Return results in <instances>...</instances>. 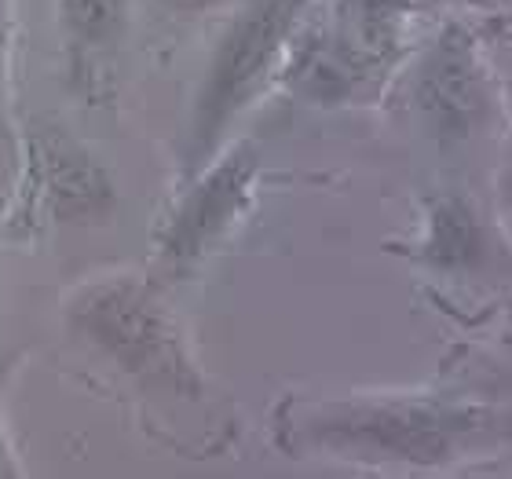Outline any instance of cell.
<instances>
[{
	"label": "cell",
	"instance_id": "cell-1",
	"mask_svg": "<svg viewBox=\"0 0 512 479\" xmlns=\"http://www.w3.org/2000/svg\"><path fill=\"white\" fill-rule=\"evenodd\" d=\"M70 319L99 352L139 381L161 384L183 399L202 395L183 337L154 286L136 278H107L88 286L70 308Z\"/></svg>",
	"mask_w": 512,
	"mask_h": 479
},
{
	"label": "cell",
	"instance_id": "cell-2",
	"mask_svg": "<svg viewBox=\"0 0 512 479\" xmlns=\"http://www.w3.org/2000/svg\"><path fill=\"white\" fill-rule=\"evenodd\" d=\"M300 4L304 0H249L235 15L209 63L202 92L194 99L191 128L183 143V165L191 176L220 150V139L231 121L246 110V103L267 81L300 15Z\"/></svg>",
	"mask_w": 512,
	"mask_h": 479
},
{
	"label": "cell",
	"instance_id": "cell-3",
	"mask_svg": "<svg viewBox=\"0 0 512 479\" xmlns=\"http://www.w3.org/2000/svg\"><path fill=\"white\" fill-rule=\"evenodd\" d=\"M465 414L439 410L425 403H384V406H330L311 421L308 436L322 447L363 454L374 461H406V465H447L458 443L472 436Z\"/></svg>",
	"mask_w": 512,
	"mask_h": 479
},
{
	"label": "cell",
	"instance_id": "cell-4",
	"mask_svg": "<svg viewBox=\"0 0 512 479\" xmlns=\"http://www.w3.org/2000/svg\"><path fill=\"white\" fill-rule=\"evenodd\" d=\"M26 213L59 224H96L114 209L107 169L52 118H33L19 143Z\"/></svg>",
	"mask_w": 512,
	"mask_h": 479
},
{
	"label": "cell",
	"instance_id": "cell-5",
	"mask_svg": "<svg viewBox=\"0 0 512 479\" xmlns=\"http://www.w3.org/2000/svg\"><path fill=\"white\" fill-rule=\"evenodd\" d=\"M198 176V172H194ZM256 183V150L238 143L227 150V158L216 165H202V176L194 180L191 194L180 202L176 216L161 238V267L169 275H183L213 249L249 209Z\"/></svg>",
	"mask_w": 512,
	"mask_h": 479
},
{
	"label": "cell",
	"instance_id": "cell-6",
	"mask_svg": "<svg viewBox=\"0 0 512 479\" xmlns=\"http://www.w3.org/2000/svg\"><path fill=\"white\" fill-rule=\"evenodd\" d=\"M128 15L132 0H59V26L77 81L92 77L110 63V55H118Z\"/></svg>",
	"mask_w": 512,
	"mask_h": 479
},
{
	"label": "cell",
	"instance_id": "cell-7",
	"mask_svg": "<svg viewBox=\"0 0 512 479\" xmlns=\"http://www.w3.org/2000/svg\"><path fill=\"white\" fill-rule=\"evenodd\" d=\"M428 92H432L439 118L465 128V118L480 103V77H476L465 37L454 33V37L439 44V55L436 63H432V74H428Z\"/></svg>",
	"mask_w": 512,
	"mask_h": 479
},
{
	"label": "cell",
	"instance_id": "cell-8",
	"mask_svg": "<svg viewBox=\"0 0 512 479\" xmlns=\"http://www.w3.org/2000/svg\"><path fill=\"white\" fill-rule=\"evenodd\" d=\"M480 227L472 220L469 205L458 198H447L432 209V227H428V256L436 264H465L476 253Z\"/></svg>",
	"mask_w": 512,
	"mask_h": 479
},
{
	"label": "cell",
	"instance_id": "cell-9",
	"mask_svg": "<svg viewBox=\"0 0 512 479\" xmlns=\"http://www.w3.org/2000/svg\"><path fill=\"white\" fill-rule=\"evenodd\" d=\"M11 0H0V183L19 176V136L11 121Z\"/></svg>",
	"mask_w": 512,
	"mask_h": 479
},
{
	"label": "cell",
	"instance_id": "cell-10",
	"mask_svg": "<svg viewBox=\"0 0 512 479\" xmlns=\"http://www.w3.org/2000/svg\"><path fill=\"white\" fill-rule=\"evenodd\" d=\"M19 461H15V454H11V443L8 436H4V425H0V479H11L19 476Z\"/></svg>",
	"mask_w": 512,
	"mask_h": 479
}]
</instances>
